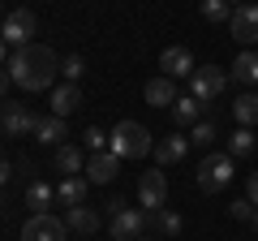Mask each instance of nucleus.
<instances>
[{
	"label": "nucleus",
	"mask_w": 258,
	"mask_h": 241,
	"mask_svg": "<svg viewBox=\"0 0 258 241\" xmlns=\"http://www.w3.org/2000/svg\"><path fill=\"white\" fill-rule=\"evenodd\" d=\"M56 74H60V56L47 43H26L9 56V78L22 91H52Z\"/></svg>",
	"instance_id": "nucleus-1"
},
{
	"label": "nucleus",
	"mask_w": 258,
	"mask_h": 241,
	"mask_svg": "<svg viewBox=\"0 0 258 241\" xmlns=\"http://www.w3.org/2000/svg\"><path fill=\"white\" fill-rule=\"evenodd\" d=\"M112 151H116L120 159H142L147 151H155V142H151L147 125H138V120H120L116 130H112Z\"/></svg>",
	"instance_id": "nucleus-2"
},
{
	"label": "nucleus",
	"mask_w": 258,
	"mask_h": 241,
	"mask_svg": "<svg viewBox=\"0 0 258 241\" xmlns=\"http://www.w3.org/2000/svg\"><path fill=\"white\" fill-rule=\"evenodd\" d=\"M224 86H228V74H224V69H215V65H198V69H194V78H189V95L203 103L207 112L215 108V99H220Z\"/></svg>",
	"instance_id": "nucleus-3"
},
{
	"label": "nucleus",
	"mask_w": 258,
	"mask_h": 241,
	"mask_svg": "<svg viewBox=\"0 0 258 241\" xmlns=\"http://www.w3.org/2000/svg\"><path fill=\"white\" fill-rule=\"evenodd\" d=\"M108 207H112V220H108L112 241H138V237H142V228H147V215L134 211V207H125L120 198H112Z\"/></svg>",
	"instance_id": "nucleus-4"
},
{
	"label": "nucleus",
	"mask_w": 258,
	"mask_h": 241,
	"mask_svg": "<svg viewBox=\"0 0 258 241\" xmlns=\"http://www.w3.org/2000/svg\"><path fill=\"white\" fill-rule=\"evenodd\" d=\"M35 35H39V18L30 9H13L9 18H5V26H0V39L18 52V47H26V43H35Z\"/></svg>",
	"instance_id": "nucleus-5"
},
{
	"label": "nucleus",
	"mask_w": 258,
	"mask_h": 241,
	"mask_svg": "<svg viewBox=\"0 0 258 241\" xmlns=\"http://www.w3.org/2000/svg\"><path fill=\"white\" fill-rule=\"evenodd\" d=\"M232 181V155H207L198 164V190L203 194H220Z\"/></svg>",
	"instance_id": "nucleus-6"
},
{
	"label": "nucleus",
	"mask_w": 258,
	"mask_h": 241,
	"mask_svg": "<svg viewBox=\"0 0 258 241\" xmlns=\"http://www.w3.org/2000/svg\"><path fill=\"white\" fill-rule=\"evenodd\" d=\"M64 220H56V215H30L26 224H22V241H64Z\"/></svg>",
	"instance_id": "nucleus-7"
},
{
	"label": "nucleus",
	"mask_w": 258,
	"mask_h": 241,
	"mask_svg": "<svg viewBox=\"0 0 258 241\" xmlns=\"http://www.w3.org/2000/svg\"><path fill=\"white\" fill-rule=\"evenodd\" d=\"M164 198H168V176L159 172V168L142 172V181H138V203L147 207V215L159 211V207H164Z\"/></svg>",
	"instance_id": "nucleus-8"
},
{
	"label": "nucleus",
	"mask_w": 258,
	"mask_h": 241,
	"mask_svg": "<svg viewBox=\"0 0 258 241\" xmlns=\"http://www.w3.org/2000/svg\"><path fill=\"white\" fill-rule=\"evenodd\" d=\"M228 30H232V39L237 43H258V5H237L232 9V18H228Z\"/></svg>",
	"instance_id": "nucleus-9"
},
{
	"label": "nucleus",
	"mask_w": 258,
	"mask_h": 241,
	"mask_svg": "<svg viewBox=\"0 0 258 241\" xmlns=\"http://www.w3.org/2000/svg\"><path fill=\"white\" fill-rule=\"evenodd\" d=\"M159 69H164V78H194V56H189V47H164L159 52Z\"/></svg>",
	"instance_id": "nucleus-10"
},
{
	"label": "nucleus",
	"mask_w": 258,
	"mask_h": 241,
	"mask_svg": "<svg viewBox=\"0 0 258 241\" xmlns=\"http://www.w3.org/2000/svg\"><path fill=\"white\" fill-rule=\"evenodd\" d=\"M116 172H120V155L116 151H99V155L86 159V181H95V186L116 181Z\"/></svg>",
	"instance_id": "nucleus-11"
},
{
	"label": "nucleus",
	"mask_w": 258,
	"mask_h": 241,
	"mask_svg": "<svg viewBox=\"0 0 258 241\" xmlns=\"http://www.w3.org/2000/svg\"><path fill=\"white\" fill-rule=\"evenodd\" d=\"M0 125H5V134H9V138H26V134H35L39 116L26 108V103H13V108L0 116Z\"/></svg>",
	"instance_id": "nucleus-12"
},
{
	"label": "nucleus",
	"mask_w": 258,
	"mask_h": 241,
	"mask_svg": "<svg viewBox=\"0 0 258 241\" xmlns=\"http://www.w3.org/2000/svg\"><path fill=\"white\" fill-rule=\"evenodd\" d=\"M142 95H147V103H151V108H172V103L181 99V95H176V82H172V78H164V74H159V78H151V82L142 86Z\"/></svg>",
	"instance_id": "nucleus-13"
},
{
	"label": "nucleus",
	"mask_w": 258,
	"mask_h": 241,
	"mask_svg": "<svg viewBox=\"0 0 258 241\" xmlns=\"http://www.w3.org/2000/svg\"><path fill=\"white\" fill-rule=\"evenodd\" d=\"M86 151L78 147V142H64V147H56V172H64V176H78V172H86Z\"/></svg>",
	"instance_id": "nucleus-14"
},
{
	"label": "nucleus",
	"mask_w": 258,
	"mask_h": 241,
	"mask_svg": "<svg viewBox=\"0 0 258 241\" xmlns=\"http://www.w3.org/2000/svg\"><path fill=\"white\" fill-rule=\"evenodd\" d=\"M82 108V91H78V82H60L52 86V116H69V112Z\"/></svg>",
	"instance_id": "nucleus-15"
},
{
	"label": "nucleus",
	"mask_w": 258,
	"mask_h": 241,
	"mask_svg": "<svg viewBox=\"0 0 258 241\" xmlns=\"http://www.w3.org/2000/svg\"><path fill=\"white\" fill-rule=\"evenodd\" d=\"M35 138L43 142V147H64V138H69V125H64V116H39Z\"/></svg>",
	"instance_id": "nucleus-16"
},
{
	"label": "nucleus",
	"mask_w": 258,
	"mask_h": 241,
	"mask_svg": "<svg viewBox=\"0 0 258 241\" xmlns=\"http://www.w3.org/2000/svg\"><path fill=\"white\" fill-rule=\"evenodd\" d=\"M228 82H241V86H258V52H241L228 69Z\"/></svg>",
	"instance_id": "nucleus-17"
},
{
	"label": "nucleus",
	"mask_w": 258,
	"mask_h": 241,
	"mask_svg": "<svg viewBox=\"0 0 258 241\" xmlns=\"http://www.w3.org/2000/svg\"><path fill=\"white\" fill-rule=\"evenodd\" d=\"M168 112H172V120L181 125V130H185V125H198V120H207V108L194 99V95H181V99H176Z\"/></svg>",
	"instance_id": "nucleus-18"
},
{
	"label": "nucleus",
	"mask_w": 258,
	"mask_h": 241,
	"mask_svg": "<svg viewBox=\"0 0 258 241\" xmlns=\"http://www.w3.org/2000/svg\"><path fill=\"white\" fill-rule=\"evenodd\" d=\"M64 228L91 237V232H99V215H95L91 207H69V211H64Z\"/></svg>",
	"instance_id": "nucleus-19"
},
{
	"label": "nucleus",
	"mask_w": 258,
	"mask_h": 241,
	"mask_svg": "<svg viewBox=\"0 0 258 241\" xmlns=\"http://www.w3.org/2000/svg\"><path fill=\"white\" fill-rule=\"evenodd\" d=\"M185 155H189V138H181V134H172V138H164V142L155 147L159 168H168V164H181Z\"/></svg>",
	"instance_id": "nucleus-20"
},
{
	"label": "nucleus",
	"mask_w": 258,
	"mask_h": 241,
	"mask_svg": "<svg viewBox=\"0 0 258 241\" xmlns=\"http://www.w3.org/2000/svg\"><path fill=\"white\" fill-rule=\"evenodd\" d=\"M56 198L64 207H86V181L82 176H64L60 186H56Z\"/></svg>",
	"instance_id": "nucleus-21"
},
{
	"label": "nucleus",
	"mask_w": 258,
	"mask_h": 241,
	"mask_svg": "<svg viewBox=\"0 0 258 241\" xmlns=\"http://www.w3.org/2000/svg\"><path fill=\"white\" fill-rule=\"evenodd\" d=\"M232 116H237L245 130H254V125H258V91H254V95H249V91L237 95V103H232Z\"/></svg>",
	"instance_id": "nucleus-22"
},
{
	"label": "nucleus",
	"mask_w": 258,
	"mask_h": 241,
	"mask_svg": "<svg viewBox=\"0 0 258 241\" xmlns=\"http://www.w3.org/2000/svg\"><path fill=\"white\" fill-rule=\"evenodd\" d=\"M181 215L176 211H168V207H159V211H151V228L159 232V237H176V232H181Z\"/></svg>",
	"instance_id": "nucleus-23"
},
{
	"label": "nucleus",
	"mask_w": 258,
	"mask_h": 241,
	"mask_svg": "<svg viewBox=\"0 0 258 241\" xmlns=\"http://www.w3.org/2000/svg\"><path fill=\"white\" fill-rule=\"evenodd\" d=\"M52 198H56V190H52V186H43V181H30V186H26V207H30L35 215H43Z\"/></svg>",
	"instance_id": "nucleus-24"
},
{
	"label": "nucleus",
	"mask_w": 258,
	"mask_h": 241,
	"mask_svg": "<svg viewBox=\"0 0 258 241\" xmlns=\"http://www.w3.org/2000/svg\"><path fill=\"white\" fill-rule=\"evenodd\" d=\"M228 155H232V159L254 155V130H245V125H241L237 134H228Z\"/></svg>",
	"instance_id": "nucleus-25"
},
{
	"label": "nucleus",
	"mask_w": 258,
	"mask_h": 241,
	"mask_svg": "<svg viewBox=\"0 0 258 241\" xmlns=\"http://www.w3.org/2000/svg\"><path fill=\"white\" fill-rule=\"evenodd\" d=\"M108 138H112V134H103L99 125H86V130H82V151L99 155V151H108Z\"/></svg>",
	"instance_id": "nucleus-26"
},
{
	"label": "nucleus",
	"mask_w": 258,
	"mask_h": 241,
	"mask_svg": "<svg viewBox=\"0 0 258 241\" xmlns=\"http://www.w3.org/2000/svg\"><path fill=\"white\" fill-rule=\"evenodd\" d=\"M215 138H220V134H215V120H198L194 134H189V147H211Z\"/></svg>",
	"instance_id": "nucleus-27"
},
{
	"label": "nucleus",
	"mask_w": 258,
	"mask_h": 241,
	"mask_svg": "<svg viewBox=\"0 0 258 241\" xmlns=\"http://www.w3.org/2000/svg\"><path fill=\"white\" fill-rule=\"evenodd\" d=\"M203 18L207 22H228L232 18V5H228V0H203Z\"/></svg>",
	"instance_id": "nucleus-28"
},
{
	"label": "nucleus",
	"mask_w": 258,
	"mask_h": 241,
	"mask_svg": "<svg viewBox=\"0 0 258 241\" xmlns=\"http://www.w3.org/2000/svg\"><path fill=\"white\" fill-rule=\"evenodd\" d=\"M60 74H64V82H78V78L86 74V61H82V56H64V61H60Z\"/></svg>",
	"instance_id": "nucleus-29"
},
{
	"label": "nucleus",
	"mask_w": 258,
	"mask_h": 241,
	"mask_svg": "<svg viewBox=\"0 0 258 241\" xmlns=\"http://www.w3.org/2000/svg\"><path fill=\"white\" fill-rule=\"evenodd\" d=\"M228 211H232V220H241V224H249V220H254V211H258V207L249 203V198H237V203H232Z\"/></svg>",
	"instance_id": "nucleus-30"
},
{
	"label": "nucleus",
	"mask_w": 258,
	"mask_h": 241,
	"mask_svg": "<svg viewBox=\"0 0 258 241\" xmlns=\"http://www.w3.org/2000/svg\"><path fill=\"white\" fill-rule=\"evenodd\" d=\"M245 198H249V203H254V207H258V172H254V176H249V186H245Z\"/></svg>",
	"instance_id": "nucleus-31"
},
{
	"label": "nucleus",
	"mask_w": 258,
	"mask_h": 241,
	"mask_svg": "<svg viewBox=\"0 0 258 241\" xmlns=\"http://www.w3.org/2000/svg\"><path fill=\"white\" fill-rule=\"evenodd\" d=\"M9 176H13V168H9V159H0V190L9 186Z\"/></svg>",
	"instance_id": "nucleus-32"
},
{
	"label": "nucleus",
	"mask_w": 258,
	"mask_h": 241,
	"mask_svg": "<svg viewBox=\"0 0 258 241\" xmlns=\"http://www.w3.org/2000/svg\"><path fill=\"white\" fill-rule=\"evenodd\" d=\"M9 82H13V78H9V74H5V69H0V95L9 91Z\"/></svg>",
	"instance_id": "nucleus-33"
},
{
	"label": "nucleus",
	"mask_w": 258,
	"mask_h": 241,
	"mask_svg": "<svg viewBox=\"0 0 258 241\" xmlns=\"http://www.w3.org/2000/svg\"><path fill=\"white\" fill-rule=\"evenodd\" d=\"M5 52H9V43H5V39H0V65H5Z\"/></svg>",
	"instance_id": "nucleus-34"
},
{
	"label": "nucleus",
	"mask_w": 258,
	"mask_h": 241,
	"mask_svg": "<svg viewBox=\"0 0 258 241\" xmlns=\"http://www.w3.org/2000/svg\"><path fill=\"white\" fill-rule=\"evenodd\" d=\"M249 228H254V232H258V211H254V220H249Z\"/></svg>",
	"instance_id": "nucleus-35"
},
{
	"label": "nucleus",
	"mask_w": 258,
	"mask_h": 241,
	"mask_svg": "<svg viewBox=\"0 0 258 241\" xmlns=\"http://www.w3.org/2000/svg\"><path fill=\"white\" fill-rule=\"evenodd\" d=\"M228 5H232V0H228ZM237 5H245V0H237Z\"/></svg>",
	"instance_id": "nucleus-36"
},
{
	"label": "nucleus",
	"mask_w": 258,
	"mask_h": 241,
	"mask_svg": "<svg viewBox=\"0 0 258 241\" xmlns=\"http://www.w3.org/2000/svg\"><path fill=\"white\" fill-rule=\"evenodd\" d=\"M0 116H5V108H0Z\"/></svg>",
	"instance_id": "nucleus-37"
},
{
	"label": "nucleus",
	"mask_w": 258,
	"mask_h": 241,
	"mask_svg": "<svg viewBox=\"0 0 258 241\" xmlns=\"http://www.w3.org/2000/svg\"><path fill=\"white\" fill-rule=\"evenodd\" d=\"M138 241H147V237H138Z\"/></svg>",
	"instance_id": "nucleus-38"
}]
</instances>
